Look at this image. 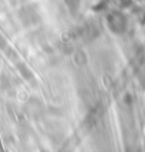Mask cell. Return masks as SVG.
Instances as JSON below:
<instances>
[{
	"label": "cell",
	"mask_w": 145,
	"mask_h": 152,
	"mask_svg": "<svg viewBox=\"0 0 145 152\" xmlns=\"http://www.w3.org/2000/svg\"><path fill=\"white\" fill-rule=\"evenodd\" d=\"M107 21H108L110 28H111L112 31H115V33H121V31L125 28V24H127L124 16L121 13H117V12L110 14L108 19H107Z\"/></svg>",
	"instance_id": "1"
}]
</instances>
